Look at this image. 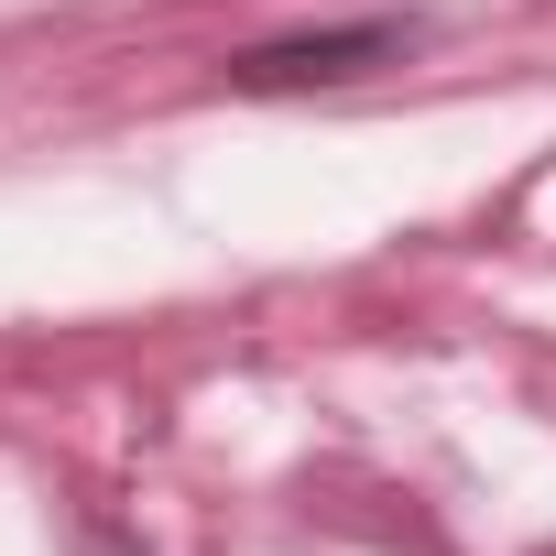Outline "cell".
I'll return each mask as SVG.
<instances>
[{
  "label": "cell",
  "mask_w": 556,
  "mask_h": 556,
  "mask_svg": "<svg viewBox=\"0 0 556 556\" xmlns=\"http://www.w3.org/2000/svg\"><path fill=\"white\" fill-rule=\"evenodd\" d=\"M404 45H415V23H350V34H295V45H262V55H240L229 77H240L251 99H285V88H339V77H361V66L404 55Z\"/></svg>",
  "instance_id": "1"
}]
</instances>
